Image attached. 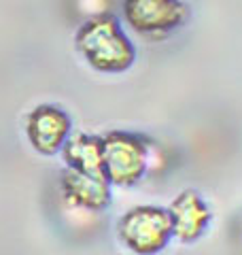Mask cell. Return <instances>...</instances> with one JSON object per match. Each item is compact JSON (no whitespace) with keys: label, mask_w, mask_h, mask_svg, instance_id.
Wrapping results in <instances>:
<instances>
[{"label":"cell","mask_w":242,"mask_h":255,"mask_svg":"<svg viewBox=\"0 0 242 255\" xmlns=\"http://www.w3.org/2000/svg\"><path fill=\"white\" fill-rule=\"evenodd\" d=\"M168 213L172 219V234L185 243L196 241L206 228V223L211 221V213L196 191H183L172 202Z\"/></svg>","instance_id":"cell-7"},{"label":"cell","mask_w":242,"mask_h":255,"mask_svg":"<svg viewBox=\"0 0 242 255\" xmlns=\"http://www.w3.org/2000/svg\"><path fill=\"white\" fill-rule=\"evenodd\" d=\"M119 236L127 249L140 255H153L161 251L172 236V219L168 211L157 206L132 209L119 223Z\"/></svg>","instance_id":"cell-2"},{"label":"cell","mask_w":242,"mask_h":255,"mask_svg":"<svg viewBox=\"0 0 242 255\" xmlns=\"http://www.w3.org/2000/svg\"><path fill=\"white\" fill-rule=\"evenodd\" d=\"M77 49L90 66L102 73H121L132 64L134 49L117 26L115 17L100 15L81 26L77 32Z\"/></svg>","instance_id":"cell-1"},{"label":"cell","mask_w":242,"mask_h":255,"mask_svg":"<svg viewBox=\"0 0 242 255\" xmlns=\"http://www.w3.org/2000/svg\"><path fill=\"white\" fill-rule=\"evenodd\" d=\"M127 23L144 34H157L176 28L185 19V4L179 0H125Z\"/></svg>","instance_id":"cell-4"},{"label":"cell","mask_w":242,"mask_h":255,"mask_svg":"<svg viewBox=\"0 0 242 255\" xmlns=\"http://www.w3.org/2000/svg\"><path fill=\"white\" fill-rule=\"evenodd\" d=\"M62 189L66 200L81 209L100 211L111 202V181L98 174H87L68 168L64 174Z\"/></svg>","instance_id":"cell-6"},{"label":"cell","mask_w":242,"mask_h":255,"mask_svg":"<svg viewBox=\"0 0 242 255\" xmlns=\"http://www.w3.org/2000/svg\"><path fill=\"white\" fill-rule=\"evenodd\" d=\"M28 140L38 153L53 155L62 151L70 132V119L55 107H36L26 122Z\"/></svg>","instance_id":"cell-5"},{"label":"cell","mask_w":242,"mask_h":255,"mask_svg":"<svg viewBox=\"0 0 242 255\" xmlns=\"http://www.w3.org/2000/svg\"><path fill=\"white\" fill-rule=\"evenodd\" d=\"M62 155H64V159H66L68 168H72V170L107 177V172H104L102 138L77 134V136H72L68 142H64Z\"/></svg>","instance_id":"cell-8"},{"label":"cell","mask_w":242,"mask_h":255,"mask_svg":"<svg viewBox=\"0 0 242 255\" xmlns=\"http://www.w3.org/2000/svg\"><path fill=\"white\" fill-rule=\"evenodd\" d=\"M104 172L115 185H132L147 168V151L138 138L123 132H111L102 138Z\"/></svg>","instance_id":"cell-3"}]
</instances>
